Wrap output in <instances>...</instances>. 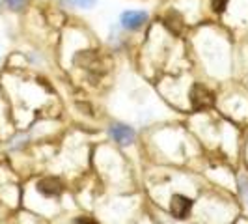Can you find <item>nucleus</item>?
Masks as SVG:
<instances>
[{
	"label": "nucleus",
	"mask_w": 248,
	"mask_h": 224,
	"mask_svg": "<svg viewBox=\"0 0 248 224\" xmlns=\"http://www.w3.org/2000/svg\"><path fill=\"white\" fill-rule=\"evenodd\" d=\"M148 21V13L146 12H137V10H131V12H125L120 19V23L125 30H137L140 26Z\"/></svg>",
	"instance_id": "2"
},
{
	"label": "nucleus",
	"mask_w": 248,
	"mask_h": 224,
	"mask_svg": "<svg viewBox=\"0 0 248 224\" xmlns=\"http://www.w3.org/2000/svg\"><path fill=\"white\" fill-rule=\"evenodd\" d=\"M73 224H95L93 221H90V219H86V217H80V219H77Z\"/></svg>",
	"instance_id": "9"
},
{
	"label": "nucleus",
	"mask_w": 248,
	"mask_h": 224,
	"mask_svg": "<svg viewBox=\"0 0 248 224\" xmlns=\"http://www.w3.org/2000/svg\"><path fill=\"white\" fill-rule=\"evenodd\" d=\"M192 208V200L186 198V196H181V194H174L172 196V202H170V211L174 217L177 219H185L188 211Z\"/></svg>",
	"instance_id": "3"
},
{
	"label": "nucleus",
	"mask_w": 248,
	"mask_h": 224,
	"mask_svg": "<svg viewBox=\"0 0 248 224\" xmlns=\"http://www.w3.org/2000/svg\"><path fill=\"white\" fill-rule=\"evenodd\" d=\"M75 4L80 8H93L97 4V0H75Z\"/></svg>",
	"instance_id": "8"
},
{
	"label": "nucleus",
	"mask_w": 248,
	"mask_h": 224,
	"mask_svg": "<svg viewBox=\"0 0 248 224\" xmlns=\"http://www.w3.org/2000/svg\"><path fill=\"white\" fill-rule=\"evenodd\" d=\"M228 6V0H213V10L217 13H222Z\"/></svg>",
	"instance_id": "7"
},
{
	"label": "nucleus",
	"mask_w": 248,
	"mask_h": 224,
	"mask_svg": "<svg viewBox=\"0 0 248 224\" xmlns=\"http://www.w3.org/2000/svg\"><path fill=\"white\" fill-rule=\"evenodd\" d=\"M62 189L63 187L60 183V179H56V177H45L37 183V191L43 196H58L62 192Z\"/></svg>",
	"instance_id": "5"
},
{
	"label": "nucleus",
	"mask_w": 248,
	"mask_h": 224,
	"mask_svg": "<svg viewBox=\"0 0 248 224\" xmlns=\"http://www.w3.org/2000/svg\"><path fill=\"white\" fill-rule=\"evenodd\" d=\"M190 103L196 111H202V109H209L215 103V97H213L211 90H207L202 84H194L192 90H190Z\"/></svg>",
	"instance_id": "1"
},
{
	"label": "nucleus",
	"mask_w": 248,
	"mask_h": 224,
	"mask_svg": "<svg viewBox=\"0 0 248 224\" xmlns=\"http://www.w3.org/2000/svg\"><path fill=\"white\" fill-rule=\"evenodd\" d=\"M2 2H4L6 8H10V10H13V12H19V10L25 8L28 0H2Z\"/></svg>",
	"instance_id": "6"
},
{
	"label": "nucleus",
	"mask_w": 248,
	"mask_h": 224,
	"mask_svg": "<svg viewBox=\"0 0 248 224\" xmlns=\"http://www.w3.org/2000/svg\"><path fill=\"white\" fill-rule=\"evenodd\" d=\"M110 135H112V138H114L118 144H122V146H127V144H131V142L135 140V131H133L129 125H124V124L112 125Z\"/></svg>",
	"instance_id": "4"
}]
</instances>
